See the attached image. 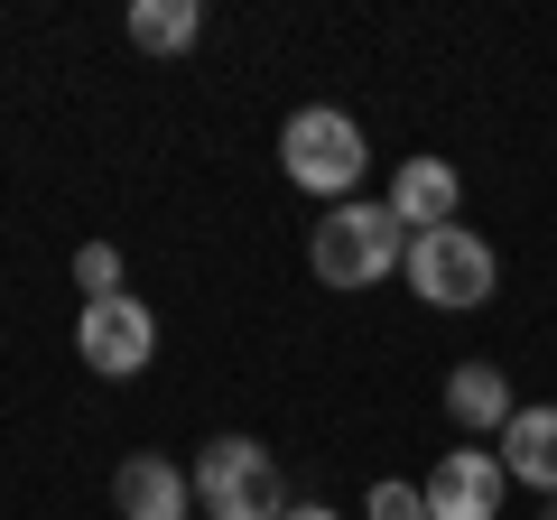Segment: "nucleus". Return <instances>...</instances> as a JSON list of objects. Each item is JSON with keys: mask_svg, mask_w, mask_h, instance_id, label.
Masks as SVG:
<instances>
[{"mask_svg": "<svg viewBox=\"0 0 557 520\" xmlns=\"http://www.w3.org/2000/svg\"><path fill=\"white\" fill-rule=\"evenodd\" d=\"M399 214V233H437V223H465V186L446 159H399L391 168V196H381Z\"/></svg>", "mask_w": 557, "mask_h": 520, "instance_id": "obj_7", "label": "nucleus"}, {"mask_svg": "<svg viewBox=\"0 0 557 520\" xmlns=\"http://www.w3.org/2000/svg\"><path fill=\"white\" fill-rule=\"evenodd\" d=\"M428 520H502V493H511V474H502V456L493 446H474L465 437L456 456H437L428 465Z\"/></svg>", "mask_w": 557, "mask_h": 520, "instance_id": "obj_6", "label": "nucleus"}, {"mask_svg": "<svg viewBox=\"0 0 557 520\" xmlns=\"http://www.w3.org/2000/svg\"><path fill=\"white\" fill-rule=\"evenodd\" d=\"M362 520H428V493L399 483V474H381L372 493H362Z\"/></svg>", "mask_w": 557, "mask_h": 520, "instance_id": "obj_13", "label": "nucleus"}, {"mask_svg": "<svg viewBox=\"0 0 557 520\" xmlns=\"http://www.w3.org/2000/svg\"><path fill=\"white\" fill-rule=\"evenodd\" d=\"M75 354L94 362V381H131V372H149V354H159V317H149V298H94L75 317Z\"/></svg>", "mask_w": 557, "mask_h": 520, "instance_id": "obj_5", "label": "nucleus"}, {"mask_svg": "<svg viewBox=\"0 0 557 520\" xmlns=\"http://www.w3.org/2000/svg\"><path fill=\"white\" fill-rule=\"evenodd\" d=\"M112 511H121V520H186V511H196V474L168 465V456H121Z\"/></svg>", "mask_w": 557, "mask_h": 520, "instance_id": "obj_8", "label": "nucleus"}, {"mask_svg": "<svg viewBox=\"0 0 557 520\" xmlns=\"http://www.w3.org/2000/svg\"><path fill=\"white\" fill-rule=\"evenodd\" d=\"M288 520H344V511H325V502H288Z\"/></svg>", "mask_w": 557, "mask_h": 520, "instance_id": "obj_14", "label": "nucleus"}, {"mask_svg": "<svg viewBox=\"0 0 557 520\" xmlns=\"http://www.w3.org/2000/svg\"><path fill=\"white\" fill-rule=\"evenodd\" d=\"M539 520H557V502H539Z\"/></svg>", "mask_w": 557, "mask_h": 520, "instance_id": "obj_15", "label": "nucleus"}, {"mask_svg": "<svg viewBox=\"0 0 557 520\" xmlns=\"http://www.w3.org/2000/svg\"><path fill=\"white\" fill-rule=\"evenodd\" d=\"M502 474L511 483H530L539 502H557V400H539V409H511V428H502Z\"/></svg>", "mask_w": 557, "mask_h": 520, "instance_id": "obj_9", "label": "nucleus"}, {"mask_svg": "<svg viewBox=\"0 0 557 520\" xmlns=\"http://www.w3.org/2000/svg\"><path fill=\"white\" fill-rule=\"evenodd\" d=\"M121 28H131L139 57H186V47L205 38V0H131Z\"/></svg>", "mask_w": 557, "mask_h": 520, "instance_id": "obj_11", "label": "nucleus"}, {"mask_svg": "<svg viewBox=\"0 0 557 520\" xmlns=\"http://www.w3.org/2000/svg\"><path fill=\"white\" fill-rule=\"evenodd\" d=\"M409 260V233L381 196H354V205H325V223L307 233V270L317 288H381Z\"/></svg>", "mask_w": 557, "mask_h": 520, "instance_id": "obj_2", "label": "nucleus"}, {"mask_svg": "<svg viewBox=\"0 0 557 520\" xmlns=\"http://www.w3.org/2000/svg\"><path fill=\"white\" fill-rule=\"evenodd\" d=\"M186 474H196L205 520H288V483L260 437H205Z\"/></svg>", "mask_w": 557, "mask_h": 520, "instance_id": "obj_4", "label": "nucleus"}, {"mask_svg": "<svg viewBox=\"0 0 557 520\" xmlns=\"http://www.w3.org/2000/svg\"><path fill=\"white\" fill-rule=\"evenodd\" d=\"M362 168H372V140H362L354 112H335V102H298V112L278 121V177L298 186V196L354 205Z\"/></svg>", "mask_w": 557, "mask_h": 520, "instance_id": "obj_1", "label": "nucleus"}, {"mask_svg": "<svg viewBox=\"0 0 557 520\" xmlns=\"http://www.w3.org/2000/svg\"><path fill=\"white\" fill-rule=\"evenodd\" d=\"M399 280H409L418 307H446V317H465V307H483V298L502 288V260H493V242H483L474 223H437V233H409Z\"/></svg>", "mask_w": 557, "mask_h": 520, "instance_id": "obj_3", "label": "nucleus"}, {"mask_svg": "<svg viewBox=\"0 0 557 520\" xmlns=\"http://www.w3.org/2000/svg\"><path fill=\"white\" fill-rule=\"evenodd\" d=\"M75 288H84V307L121 298V251H112V242H84V251H75Z\"/></svg>", "mask_w": 557, "mask_h": 520, "instance_id": "obj_12", "label": "nucleus"}, {"mask_svg": "<svg viewBox=\"0 0 557 520\" xmlns=\"http://www.w3.org/2000/svg\"><path fill=\"white\" fill-rule=\"evenodd\" d=\"M511 381H502V362H456L446 372V419L465 428V437H502L511 428Z\"/></svg>", "mask_w": 557, "mask_h": 520, "instance_id": "obj_10", "label": "nucleus"}]
</instances>
